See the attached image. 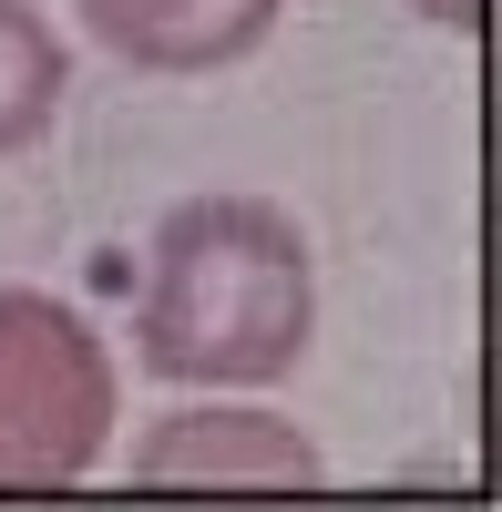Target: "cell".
I'll return each mask as SVG.
<instances>
[{
    "mask_svg": "<svg viewBox=\"0 0 502 512\" xmlns=\"http://www.w3.org/2000/svg\"><path fill=\"white\" fill-rule=\"evenodd\" d=\"M318 338V256L257 195H195L154 226L134 359L175 390H277Z\"/></svg>",
    "mask_w": 502,
    "mask_h": 512,
    "instance_id": "6da1fadb",
    "label": "cell"
},
{
    "mask_svg": "<svg viewBox=\"0 0 502 512\" xmlns=\"http://www.w3.org/2000/svg\"><path fill=\"white\" fill-rule=\"evenodd\" d=\"M113 441V349L41 287H0V492H62Z\"/></svg>",
    "mask_w": 502,
    "mask_h": 512,
    "instance_id": "7a4b0ae2",
    "label": "cell"
},
{
    "mask_svg": "<svg viewBox=\"0 0 502 512\" xmlns=\"http://www.w3.org/2000/svg\"><path fill=\"white\" fill-rule=\"evenodd\" d=\"M134 482H154V492H318L328 461L277 410H175L134 441Z\"/></svg>",
    "mask_w": 502,
    "mask_h": 512,
    "instance_id": "3957f363",
    "label": "cell"
},
{
    "mask_svg": "<svg viewBox=\"0 0 502 512\" xmlns=\"http://www.w3.org/2000/svg\"><path fill=\"white\" fill-rule=\"evenodd\" d=\"M82 31L103 41L113 62H134V72H226L246 62L257 41L277 31L287 0H72Z\"/></svg>",
    "mask_w": 502,
    "mask_h": 512,
    "instance_id": "277c9868",
    "label": "cell"
},
{
    "mask_svg": "<svg viewBox=\"0 0 502 512\" xmlns=\"http://www.w3.org/2000/svg\"><path fill=\"white\" fill-rule=\"evenodd\" d=\"M72 93V52L62 31L31 11V0H0V164L31 154L41 134H52V113Z\"/></svg>",
    "mask_w": 502,
    "mask_h": 512,
    "instance_id": "5b68a950",
    "label": "cell"
},
{
    "mask_svg": "<svg viewBox=\"0 0 502 512\" xmlns=\"http://www.w3.org/2000/svg\"><path fill=\"white\" fill-rule=\"evenodd\" d=\"M421 21H441V31H482V0H410Z\"/></svg>",
    "mask_w": 502,
    "mask_h": 512,
    "instance_id": "8992f818",
    "label": "cell"
}]
</instances>
